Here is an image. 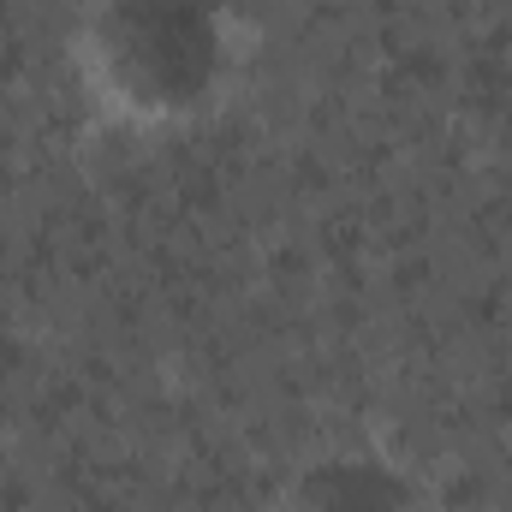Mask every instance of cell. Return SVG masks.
I'll return each mask as SVG.
<instances>
[{
    "mask_svg": "<svg viewBox=\"0 0 512 512\" xmlns=\"http://www.w3.org/2000/svg\"><path fill=\"white\" fill-rule=\"evenodd\" d=\"M84 60L108 108L185 120L233 78V18L221 0H102L84 30Z\"/></svg>",
    "mask_w": 512,
    "mask_h": 512,
    "instance_id": "1",
    "label": "cell"
},
{
    "mask_svg": "<svg viewBox=\"0 0 512 512\" xmlns=\"http://www.w3.org/2000/svg\"><path fill=\"white\" fill-rule=\"evenodd\" d=\"M292 507L298 512H399V477L376 465V459H352V453H334V459H316L298 489H292Z\"/></svg>",
    "mask_w": 512,
    "mask_h": 512,
    "instance_id": "2",
    "label": "cell"
}]
</instances>
